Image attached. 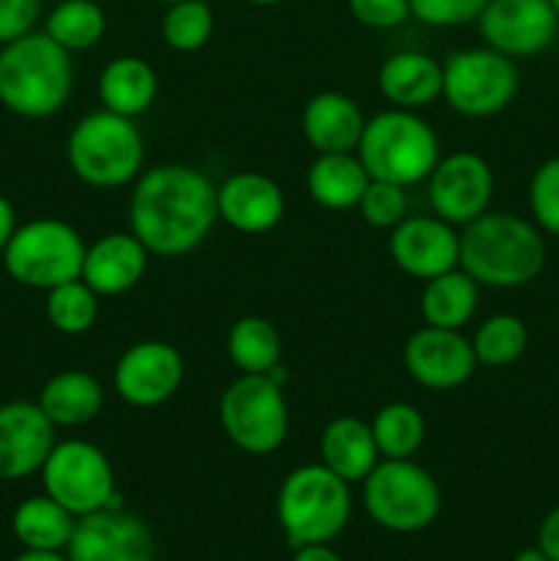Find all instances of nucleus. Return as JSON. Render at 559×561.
Instances as JSON below:
<instances>
[{"label": "nucleus", "instance_id": "1", "mask_svg": "<svg viewBox=\"0 0 559 561\" xmlns=\"http://www.w3.org/2000/svg\"><path fill=\"white\" fill-rule=\"evenodd\" d=\"M217 222V184L192 164H153L132 184L129 230L151 255H190Z\"/></svg>", "mask_w": 559, "mask_h": 561}, {"label": "nucleus", "instance_id": "2", "mask_svg": "<svg viewBox=\"0 0 559 561\" xmlns=\"http://www.w3.org/2000/svg\"><path fill=\"white\" fill-rule=\"evenodd\" d=\"M546 257V236L521 214L486 211L460 228L458 266L480 288H524L540 277Z\"/></svg>", "mask_w": 559, "mask_h": 561}, {"label": "nucleus", "instance_id": "3", "mask_svg": "<svg viewBox=\"0 0 559 561\" xmlns=\"http://www.w3.org/2000/svg\"><path fill=\"white\" fill-rule=\"evenodd\" d=\"M75 91L71 53L44 31L0 47V104L9 113L27 121H44L58 115Z\"/></svg>", "mask_w": 559, "mask_h": 561}, {"label": "nucleus", "instance_id": "4", "mask_svg": "<svg viewBox=\"0 0 559 561\" xmlns=\"http://www.w3.org/2000/svg\"><path fill=\"white\" fill-rule=\"evenodd\" d=\"M66 162L77 181L93 190H121L146 170V140L135 118L93 110L71 126Z\"/></svg>", "mask_w": 559, "mask_h": 561}, {"label": "nucleus", "instance_id": "5", "mask_svg": "<svg viewBox=\"0 0 559 561\" xmlns=\"http://www.w3.org/2000/svg\"><path fill=\"white\" fill-rule=\"evenodd\" d=\"M356 157L370 179L409 190L427 181L442 159V146L433 126L420 113L389 107L365 121Z\"/></svg>", "mask_w": 559, "mask_h": 561}, {"label": "nucleus", "instance_id": "6", "mask_svg": "<svg viewBox=\"0 0 559 561\" xmlns=\"http://www.w3.org/2000/svg\"><path fill=\"white\" fill-rule=\"evenodd\" d=\"M277 520L290 548L327 546L351 520V488L323 463L290 471L277 491Z\"/></svg>", "mask_w": 559, "mask_h": 561}, {"label": "nucleus", "instance_id": "7", "mask_svg": "<svg viewBox=\"0 0 559 561\" xmlns=\"http://www.w3.org/2000/svg\"><path fill=\"white\" fill-rule=\"evenodd\" d=\"M362 502L376 526L395 535H417L438 518L442 491L414 458H381L362 480Z\"/></svg>", "mask_w": 559, "mask_h": 561}, {"label": "nucleus", "instance_id": "8", "mask_svg": "<svg viewBox=\"0 0 559 561\" xmlns=\"http://www.w3.org/2000/svg\"><path fill=\"white\" fill-rule=\"evenodd\" d=\"M88 244L75 225L55 217H38L16 225L3 250L5 274L22 288L53 290L80 279Z\"/></svg>", "mask_w": 559, "mask_h": 561}, {"label": "nucleus", "instance_id": "9", "mask_svg": "<svg viewBox=\"0 0 559 561\" xmlns=\"http://www.w3.org/2000/svg\"><path fill=\"white\" fill-rule=\"evenodd\" d=\"M219 425L241 453L258 458L277 453L290 427L285 383L274 381L272 376L241 373L219 398Z\"/></svg>", "mask_w": 559, "mask_h": 561}, {"label": "nucleus", "instance_id": "10", "mask_svg": "<svg viewBox=\"0 0 559 561\" xmlns=\"http://www.w3.org/2000/svg\"><path fill=\"white\" fill-rule=\"evenodd\" d=\"M521 75L513 58L491 47L449 53L442 64V99L464 118H491L507 110Z\"/></svg>", "mask_w": 559, "mask_h": 561}, {"label": "nucleus", "instance_id": "11", "mask_svg": "<svg viewBox=\"0 0 559 561\" xmlns=\"http://www.w3.org/2000/svg\"><path fill=\"white\" fill-rule=\"evenodd\" d=\"M38 474H42L44 493L69 510L75 518L104 507H124L115 491L113 463L96 444L85 438L55 442Z\"/></svg>", "mask_w": 559, "mask_h": 561}, {"label": "nucleus", "instance_id": "12", "mask_svg": "<svg viewBox=\"0 0 559 561\" xmlns=\"http://www.w3.org/2000/svg\"><path fill=\"white\" fill-rule=\"evenodd\" d=\"M184 383V356L164 340H140L118 356L113 389L132 409L164 405Z\"/></svg>", "mask_w": 559, "mask_h": 561}, {"label": "nucleus", "instance_id": "13", "mask_svg": "<svg viewBox=\"0 0 559 561\" xmlns=\"http://www.w3.org/2000/svg\"><path fill=\"white\" fill-rule=\"evenodd\" d=\"M493 197V170L480 153L455 151L442 157L427 175V203L444 222L464 228L488 211Z\"/></svg>", "mask_w": 559, "mask_h": 561}, {"label": "nucleus", "instance_id": "14", "mask_svg": "<svg viewBox=\"0 0 559 561\" xmlns=\"http://www.w3.org/2000/svg\"><path fill=\"white\" fill-rule=\"evenodd\" d=\"M66 557L69 561H153L157 542L140 515L126 507H104L77 518Z\"/></svg>", "mask_w": 559, "mask_h": 561}, {"label": "nucleus", "instance_id": "15", "mask_svg": "<svg viewBox=\"0 0 559 561\" xmlns=\"http://www.w3.org/2000/svg\"><path fill=\"white\" fill-rule=\"evenodd\" d=\"M477 27L486 47L518 60L551 47L559 16L551 0H488Z\"/></svg>", "mask_w": 559, "mask_h": 561}, {"label": "nucleus", "instance_id": "16", "mask_svg": "<svg viewBox=\"0 0 559 561\" xmlns=\"http://www.w3.org/2000/svg\"><path fill=\"white\" fill-rule=\"evenodd\" d=\"M403 367L422 389L453 392L475 376L477 356L458 329L422 327L403 343Z\"/></svg>", "mask_w": 559, "mask_h": 561}, {"label": "nucleus", "instance_id": "17", "mask_svg": "<svg viewBox=\"0 0 559 561\" xmlns=\"http://www.w3.org/2000/svg\"><path fill=\"white\" fill-rule=\"evenodd\" d=\"M389 257L409 277L427 279L453 272L460 263V233L436 214H409L389 230Z\"/></svg>", "mask_w": 559, "mask_h": 561}, {"label": "nucleus", "instance_id": "18", "mask_svg": "<svg viewBox=\"0 0 559 561\" xmlns=\"http://www.w3.org/2000/svg\"><path fill=\"white\" fill-rule=\"evenodd\" d=\"M55 447V425L38 403L11 400L0 405V480L16 482L38 474Z\"/></svg>", "mask_w": 559, "mask_h": 561}, {"label": "nucleus", "instance_id": "19", "mask_svg": "<svg viewBox=\"0 0 559 561\" xmlns=\"http://www.w3.org/2000/svg\"><path fill=\"white\" fill-rule=\"evenodd\" d=\"M217 214L236 233H269L285 214V192L272 175L239 170L217 184Z\"/></svg>", "mask_w": 559, "mask_h": 561}, {"label": "nucleus", "instance_id": "20", "mask_svg": "<svg viewBox=\"0 0 559 561\" xmlns=\"http://www.w3.org/2000/svg\"><path fill=\"white\" fill-rule=\"evenodd\" d=\"M148 257L151 252L132 230H113L88 244L80 277L93 294L110 299L140 285L148 272Z\"/></svg>", "mask_w": 559, "mask_h": 561}, {"label": "nucleus", "instance_id": "21", "mask_svg": "<svg viewBox=\"0 0 559 561\" xmlns=\"http://www.w3.org/2000/svg\"><path fill=\"white\" fill-rule=\"evenodd\" d=\"M365 121L354 99L340 91H321L305 104L301 135L316 153H354Z\"/></svg>", "mask_w": 559, "mask_h": 561}, {"label": "nucleus", "instance_id": "22", "mask_svg": "<svg viewBox=\"0 0 559 561\" xmlns=\"http://www.w3.org/2000/svg\"><path fill=\"white\" fill-rule=\"evenodd\" d=\"M376 85L389 107L417 113L442 96V64L420 49H400L378 66Z\"/></svg>", "mask_w": 559, "mask_h": 561}, {"label": "nucleus", "instance_id": "23", "mask_svg": "<svg viewBox=\"0 0 559 561\" xmlns=\"http://www.w3.org/2000/svg\"><path fill=\"white\" fill-rule=\"evenodd\" d=\"M321 463L329 471L345 480L349 485L362 482L376 463L381 460V453L373 438L370 422L360 420V416H338L329 422L321 433Z\"/></svg>", "mask_w": 559, "mask_h": 561}, {"label": "nucleus", "instance_id": "24", "mask_svg": "<svg viewBox=\"0 0 559 561\" xmlns=\"http://www.w3.org/2000/svg\"><path fill=\"white\" fill-rule=\"evenodd\" d=\"M96 93L104 110L137 118L151 110L159 93V77L140 55H118L99 71Z\"/></svg>", "mask_w": 559, "mask_h": 561}, {"label": "nucleus", "instance_id": "25", "mask_svg": "<svg viewBox=\"0 0 559 561\" xmlns=\"http://www.w3.org/2000/svg\"><path fill=\"white\" fill-rule=\"evenodd\" d=\"M38 409L55 427H82L104 409V387L85 370L55 373L38 392Z\"/></svg>", "mask_w": 559, "mask_h": 561}, {"label": "nucleus", "instance_id": "26", "mask_svg": "<svg viewBox=\"0 0 559 561\" xmlns=\"http://www.w3.org/2000/svg\"><path fill=\"white\" fill-rule=\"evenodd\" d=\"M307 192L329 211H349L360 206L370 175L354 153H316L307 168Z\"/></svg>", "mask_w": 559, "mask_h": 561}, {"label": "nucleus", "instance_id": "27", "mask_svg": "<svg viewBox=\"0 0 559 561\" xmlns=\"http://www.w3.org/2000/svg\"><path fill=\"white\" fill-rule=\"evenodd\" d=\"M477 307H480V285L460 266L427 279L420 296V316L425 327L460 332L477 316Z\"/></svg>", "mask_w": 559, "mask_h": 561}, {"label": "nucleus", "instance_id": "28", "mask_svg": "<svg viewBox=\"0 0 559 561\" xmlns=\"http://www.w3.org/2000/svg\"><path fill=\"white\" fill-rule=\"evenodd\" d=\"M77 518L47 493L31 496L11 515V531L31 551H66Z\"/></svg>", "mask_w": 559, "mask_h": 561}, {"label": "nucleus", "instance_id": "29", "mask_svg": "<svg viewBox=\"0 0 559 561\" xmlns=\"http://www.w3.org/2000/svg\"><path fill=\"white\" fill-rule=\"evenodd\" d=\"M225 348L233 367L250 376H269L283 362V337L277 327L261 316L236 318L228 329Z\"/></svg>", "mask_w": 559, "mask_h": 561}, {"label": "nucleus", "instance_id": "30", "mask_svg": "<svg viewBox=\"0 0 559 561\" xmlns=\"http://www.w3.org/2000/svg\"><path fill=\"white\" fill-rule=\"evenodd\" d=\"M107 14L99 0H60L44 20V33L66 53H82L102 42Z\"/></svg>", "mask_w": 559, "mask_h": 561}, {"label": "nucleus", "instance_id": "31", "mask_svg": "<svg viewBox=\"0 0 559 561\" xmlns=\"http://www.w3.org/2000/svg\"><path fill=\"white\" fill-rule=\"evenodd\" d=\"M370 431L381 458H414L417 449L425 442L427 425L417 405L398 400L376 411Z\"/></svg>", "mask_w": 559, "mask_h": 561}, {"label": "nucleus", "instance_id": "32", "mask_svg": "<svg viewBox=\"0 0 559 561\" xmlns=\"http://www.w3.org/2000/svg\"><path fill=\"white\" fill-rule=\"evenodd\" d=\"M526 345H529V329L513 312H497L488 316L486 321L477 327L475 337H471V348H475L477 365L482 367H507L524 356Z\"/></svg>", "mask_w": 559, "mask_h": 561}, {"label": "nucleus", "instance_id": "33", "mask_svg": "<svg viewBox=\"0 0 559 561\" xmlns=\"http://www.w3.org/2000/svg\"><path fill=\"white\" fill-rule=\"evenodd\" d=\"M99 299H102V296L93 294V290L82 283V277L47 290L44 312H47L49 327L60 334H69V337L91 332L93 323H96L99 318Z\"/></svg>", "mask_w": 559, "mask_h": 561}, {"label": "nucleus", "instance_id": "34", "mask_svg": "<svg viewBox=\"0 0 559 561\" xmlns=\"http://www.w3.org/2000/svg\"><path fill=\"white\" fill-rule=\"evenodd\" d=\"M162 42L175 53H197L214 36V9L206 0H184L164 9L159 22Z\"/></svg>", "mask_w": 559, "mask_h": 561}, {"label": "nucleus", "instance_id": "35", "mask_svg": "<svg viewBox=\"0 0 559 561\" xmlns=\"http://www.w3.org/2000/svg\"><path fill=\"white\" fill-rule=\"evenodd\" d=\"M356 211L373 228L392 230L395 225H400L409 217V190L398 184H389V181L370 179Z\"/></svg>", "mask_w": 559, "mask_h": 561}, {"label": "nucleus", "instance_id": "36", "mask_svg": "<svg viewBox=\"0 0 559 561\" xmlns=\"http://www.w3.org/2000/svg\"><path fill=\"white\" fill-rule=\"evenodd\" d=\"M532 222L546 236H559V157L537 164L529 179Z\"/></svg>", "mask_w": 559, "mask_h": 561}, {"label": "nucleus", "instance_id": "37", "mask_svg": "<svg viewBox=\"0 0 559 561\" xmlns=\"http://www.w3.org/2000/svg\"><path fill=\"white\" fill-rule=\"evenodd\" d=\"M488 0H409L411 20L427 27H460L480 20Z\"/></svg>", "mask_w": 559, "mask_h": 561}, {"label": "nucleus", "instance_id": "38", "mask_svg": "<svg viewBox=\"0 0 559 561\" xmlns=\"http://www.w3.org/2000/svg\"><path fill=\"white\" fill-rule=\"evenodd\" d=\"M351 16L370 31H395L411 20L409 0H345Z\"/></svg>", "mask_w": 559, "mask_h": 561}, {"label": "nucleus", "instance_id": "39", "mask_svg": "<svg viewBox=\"0 0 559 561\" xmlns=\"http://www.w3.org/2000/svg\"><path fill=\"white\" fill-rule=\"evenodd\" d=\"M42 0H0V47L36 31Z\"/></svg>", "mask_w": 559, "mask_h": 561}, {"label": "nucleus", "instance_id": "40", "mask_svg": "<svg viewBox=\"0 0 559 561\" xmlns=\"http://www.w3.org/2000/svg\"><path fill=\"white\" fill-rule=\"evenodd\" d=\"M537 548L546 553L551 561H559V504L554 510H548L546 518L537 526Z\"/></svg>", "mask_w": 559, "mask_h": 561}, {"label": "nucleus", "instance_id": "41", "mask_svg": "<svg viewBox=\"0 0 559 561\" xmlns=\"http://www.w3.org/2000/svg\"><path fill=\"white\" fill-rule=\"evenodd\" d=\"M16 230V211L5 195H0V255H3L5 244H9L11 233Z\"/></svg>", "mask_w": 559, "mask_h": 561}, {"label": "nucleus", "instance_id": "42", "mask_svg": "<svg viewBox=\"0 0 559 561\" xmlns=\"http://www.w3.org/2000/svg\"><path fill=\"white\" fill-rule=\"evenodd\" d=\"M290 561H343V559H340V553H334L327 542V546L294 548V559Z\"/></svg>", "mask_w": 559, "mask_h": 561}, {"label": "nucleus", "instance_id": "43", "mask_svg": "<svg viewBox=\"0 0 559 561\" xmlns=\"http://www.w3.org/2000/svg\"><path fill=\"white\" fill-rule=\"evenodd\" d=\"M14 561H69V557H66V551H31V548H25Z\"/></svg>", "mask_w": 559, "mask_h": 561}, {"label": "nucleus", "instance_id": "44", "mask_svg": "<svg viewBox=\"0 0 559 561\" xmlns=\"http://www.w3.org/2000/svg\"><path fill=\"white\" fill-rule=\"evenodd\" d=\"M513 561H551V559H548L537 546H529V548H521V551L513 557Z\"/></svg>", "mask_w": 559, "mask_h": 561}, {"label": "nucleus", "instance_id": "45", "mask_svg": "<svg viewBox=\"0 0 559 561\" xmlns=\"http://www.w3.org/2000/svg\"><path fill=\"white\" fill-rule=\"evenodd\" d=\"M244 3H250V5H277V3H283V0H244Z\"/></svg>", "mask_w": 559, "mask_h": 561}, {"label": "nucleus", "instance_id": "46", "mask_svg": "<svg viewBox=\"0 0 559 561\" xmlns=\"http://www.w3.org/2000/svg\"><path fill=\"white\" fill-rule=\"evenodd\" d=\"M157 3H164V5H173V3H184V0H157Z\"/></svg>", "mask_w": 559, "mask_h": 561}, {"label": "nucleus", "instance_id": "47", "mask_svg": "<svg viewBox=\"0 0 559 561\" xmlns=\"http://www.w3.org/2000/svg\"><path fill=\"white\" fill-rule=\"evenodd\" d=\"M551 5H554V11H557V16H559V0H551Z\"/></svg>", "mask_w": 559, "mask_h": 561}, {"label": "nucleus", "instance_id": "48", "mask_svg": "<svg viewBox=\"0 0 559 561\" xmlns=\"http://www.w3.org/2000/svg\"><path fill=\"white\" fill-rule=\"evenodd\" d=\"M99 3H110V0H99Z\"/></svg>", "mask_w": 559, "mask_h": 561}]
</instances>
